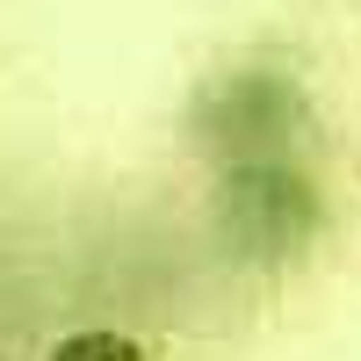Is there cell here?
<instances>
[{"label":"cell","instance_id":"cell-1","mask_svg":"<svg viewBox=\"0 0 361 361\" xmlns=\"http://www.w3.org/2000/svg\"><path fill=\"white\" fill-rule=\"evenodd\" d=\"M318 130L311 87L275 58H238L217 66L188 94V145L209 166H246V159H304Z\"/></svg>","mask_w":361,"mask_h":361},{"label":"cell","instance_id":"cell-3","mask_svg":"<svg viewBox=\"0 0 361 361\" xmlns=\"http://www.w3.org/2000/svg\"><path fill=\"white\" fill-rule=\"evenodd\" d=\"M44 361H152V347L137 333H123V325H80V333L51 340Z\"/></svg>","mask_w":361,"mask_h":361},{"label":"cell","instance_id":"cell-2","mask_svg":"<svg viewBox=\"0 0 361 361\" xmlns=\"http://www.w3.org/2000/svg\"><path fill=\"white\" fill-rule=\"evenodd\" d=\"M209 231L238 267H296L325 238V180L311 159H246L209 180Z\"/></svg>","mask_w":361,"mask_h":361}]
</instances>
